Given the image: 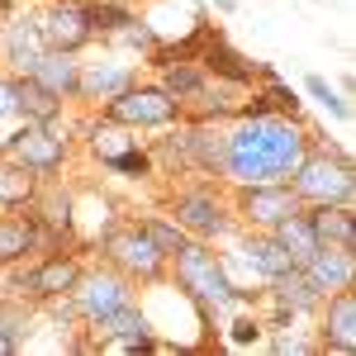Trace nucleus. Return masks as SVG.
Instances as JSON below:
<instances>
[{"instance_id":"nucleus-1","label":"nucleus","mask_w":356,"mask_h":356,"mask_svg":"<svg viewBox=\"0 0 356 356\" xmlns=\"http://www.w3.org/2000/svg\"><path fill=\"white\" fill-rule=\"evenodd\" d=\"M304 162V138L290 124H275V119H252L247 129L228 134L223 143V171L243 186H271L280 176H290Z\"/></svg>"},{"instance_id":"nucleus-2","label":"nucleus","mask_w":356,"mask_h":356,"mask_svg":"<svg viewBox=\"0 0 356 356\" xmlns=\"http://www.w3.org/2000/svg\"><path fill=\"white\" fill-rule=\"evenodd\" d=\"M171 257H176V275H181V285H186L200 304H228V300H238V290L228 285L223 266L209 257V252H204V247L181 243Z\"/></svg>"},{"instance_id":"nucleus-3","label":"nucleus","mask_w":356,"mask_h":356,"mask_svg":"<svg viewBox=\"0 0 356 356\" xmlns=\"http://www.w3.org/2000/svg\"><path fill=\"white\" fill-rule=\"evenodd\" d=\"M295 195L314 204H342L352 200V166L342 157H304L295 171Z\"/></svg>"},{"instance_id":"nucleus-4","label":"nucleus","mask_w":356,"mask_h":356,"mask_svg":"<svg viewBox=\"0 0 356 356\" xmlns=\"http://www.w3.org/2000/svg\"><path fill=\"white\" fill-rule=\"evenodd\" d=\"M105 114L114 124H166L176 114V100L166 90H119Z\"/></svg>"},{"instance_id":"nucleus-5","label":"nucleus","mask_w":356,"mask_h":356,"mask_svg":"<svg viewBox=\"0 0 356 356\" xmlns=\"http://www.w3.org/2000/svg\"><path fill=\"white\" fill-rule=\"evenodd\" d=\"M304 275L314 280V290H318V295H328V290H347V285H352V275H356L352 247L318 243V252L304 261Z\"/></svg>"},{"instance_id":"nucleus-6","label":"nucleus","mask_w":356,"mask_h":356,"mask_svg":"<svg viewBox=\"0 0 356 356\" xmlns=\"http://www.w3.org/2000/svg\"><path fill=\"white\" fill-rule=\"evenodd\" d=\"M76 304H81V314L90 318H105L114 309H124L129 304V285L119 280V275H76Z\"/></svg>"},{"instance_id":"nucleus-7","label":"nucleus","mask_w":356,"mask_h":356,"mask_svg":"<svg viewBox=\"0 0 356 356\" xmlns=\"http://www.w3.org/2000/svg\"><path fill=\"white\" fill-rule=\"evenodd\" d=\"M110 257L134 275H157L162 271V252L147 238V228H129V233H114L110 238Z\"/></svg>"},{"instance_id":"nucleus-8","label":"nucleus","mask_w":356,"mask_h":356,"mask_svg":"<svg viewBox=\"0 0 356 356\" xmlns=\"http://www.w3.org/2000/svg\"><path fill=\"white\" fill-rule=\"evenodd\" d=\"M38 33H43V43L53 53H72V48H81L86 38H90V15L76 10V5H57L53 15L38 24Z\"/></svg>"},{"instance_id":"nucleus-9","label":"nucleus","mask_w":356,"mask_h":356,"mask_svg":"<svg viewBox=\"0 0 356 356\" xmlns=\"http://www.w3.org/2000/svg\"><path fill=\"white\" fill-rule=\"evenodd\" d=\"M243 209H247V219H257V223H280L285 214H295L300 209V195L295 191H285V186H252V191L243 195Z\"/></svg>"},{"instance_id":"nucleus-10","label":"nucleus","mask_w":356,"mask_h":356,"mask_svg":"<svg viewBox=\"0 0 356 356\" xmlns=\"http://www.w3.org/2000/svg\"><path fill=\"white\" fill-rule=\"evenodd\" d=\"M10 152L29 171H53V166H62V138H53L48 129H24L10 138Z\"/></svg>"},{"instance_id":"nucleus-11","label":"nucleus","mask_w":356,"mask_h":356,"mask_svg":"<svg viewBox=\"0 0 356 356\" xmlns=\"http://www.w3.org/2000/svg\"><path fill=\"white\" fill-rule=\"evenodd\" d=\"M328 342L337 347V352H356V295H352V285H347V290H332Z\"/></svg>"},{"instance_id":"nucleus-12","label":"nucleus","mask_w":356,"mask_h":356,"mask_svg":"<svg viewBox=\"0 0 356 356\" xmlns=\"http://www.w3.org/2000/svg\"><path fill=\"white\" fill-rule=\"evenodd\" d=\"M309 228H314V238H318V243L352 247V252H356V223H352L347 209H337V204H318V209L309 214Z\"/></svg>"},{"instance_id":"nucleus-13","label":"nucleus","mask_w":356,"mask_h":356,"mask_svg":"<svg viewBox=\"0 0 356 356\" xmlns=\"http://www.w3.org/2000/svg\"><path fill=\"white\" fill-rule=\"evenodd\" d=\"M29 76L43 86V90H53V95H67V90H76V62H67V53H43L33 67H29Z\"/></svg>"},{"instance_id":"nucleus-14","label":"nucleus","mask_w":356,"mask_h":356,"mask_svg":"<svg viewBox=\"0 0 356 356\" xmlns=\"http://www.w3.org/2000/svg\"><path fill=\"white\" fill-rule=\"evenodd\" d=\"M275 238H280V247L295 257V266H304V261L318 252V238H314V228H309V214H300V209L275 223Z\"/></svg>"},{"instance_id":"nucleus-15","label":"nucleus","mask_w":356,"mask_h":356,"mask_svg":"<svg viewBox=\"0 0 356 356\" xmlns=\"http://www.w3.org/2000/svg\"><path fill=\"white\" fill-rule=\"evenodd\" d=\"M143 328H147V323H143V314H134L129 304L100 318V332L110 337V347H152V342H147V332H143Z\"/></svg>"},{"instance_id":"nucleus-16","label":"nucleus","mask_w":356,"mask_h":356,"mask_svg":"<svg viewBox=\"0 0 356 356\" xmlns=\"http://www.w3.org/2000/svg\"><path fill=\"white\" fill-rule=\"evenodd\" d=\"M176 223H186L195 233H223V214L209 195H181L176 200Z\"/></svg>"},{"instance_id":"nucleus-17","label":"nucleus","mask_w":356,"mask_h":356,"mask_svg":"<svg viewBox=\"0 0 356 356\" xmlns=\"http://www.w3.org/2000/svg\"><path fill=\"white\" fill-rule=\"evenodd\" d=\"M275 295L290 304V309H314V304H318V290H314V280L304 275V266H290V271L275 275Z\"/></svg>"},{"instance_id":"nucleus-18","label":"nucleus","mask_w":356,"mask_h":356,"mask_svg":"<svg viewBox=\"0 0 356 356\" xmlns=\"http://www.w3.org/2000/svg\"><path fill=\"white\" fill-rule=\"evenodd\" d=\"M76 261H62V257H57V261H48V266H38V271L29 275V285H33V290H38V295H67V290H72V285H76Z\"/></svg>"},{"instance_id":"nucleus-19","label":"nucleus","mask_w":356,"mask_h":356,"mask_svg":"<svg viewBox=\"0 0 356 356\" xmlns=\"http://www.w3.org/2000/svg\"><path fill=\"white\" fill-rule=\"evenodd\" d=\"M38 238L33 219H0V261H19Z\"/></svg>"},{"instance_id":"nucleus-20","label":"nucleus","mask_w":356,"mask_h":356,"mask_svg":"<svg viewBox=\"0 0 356 356\" xmlns=\"http://www.w3.org/2000/svg\"><path fill=\"white\" fill-rule=\"evenodd\" d=\"M204 67H209V72H219V76H228V81H252V72H257L247 57H238L233 48H228V43H219V38L209 43V53H204Z\"/></svg>"},{"instance_id":"nucleus-21","label":"nucleus","mask_w":356,"mask_h":356,"mask_svg":"<svg viewBox=\"0 0 356 356\" xmlns=\"http://www.w3.org/2000/svg\"><path fill=\"white\" fill-rule=\"evenodd\" d=\"M19 110H24L29 119H38V124H48V119L57 114V95L43 90L33 76H24V81H19Z\"/></svg>"},{"instance_id":"nucleus-22","label":"nucleus","mask_w":356,"mask_h":356,"mask_svg":"<svg viewBox=\"0 0 356 356\" xmlns=\"http://www.w3.org/2000/svg\"><path fill=\"white\" fill-rule=\"evenodd\" d=\"M247 252H252V261L271 275V280H275L280 271H290V266H295V257L280 247V238H252V247H247Z\"/></svg>"},{"instance_id":"nucleus-23","label":"nucleus","mask_w":356,"mask_h":356,"mask_svg":"<svg viewBox=\"0 0 356 356\" xmlns=\"http://www.w3.org/2000/svg\"><path fill=\"white\" fill-rule=\"evenodd\" d=\"M29 166H0V204H24L33 195V176H24Z\"/></svg>"},{"instance_id":"nucleus-24","label":"nucleus","mask_w":356,"mask_h":356,"mask_svg":"<svg viewBox=\"0 0 356 356\" xmlns=\"http://www.w3.org/2000/svg\"><path fill=\"white\" fill-rule=\"evenodd\" d=\"M223 143H228V138L209 134V129H195V134L186 138V152H191L200 166H223Z\"/></svg>"},{"instance_id":"nucleus-25","label":"nucleus","mask_w":356,"mask_h":356,"mask_svg":"<svg viewBox=\"0 0 356 356\" xmlns=\"http://www.w3.org/2000/svg\"><path fill=\"white\" fill-rule=\"evenodd\" d=\"M10 57H15V62H19V67H33V62H38V57H43V33H38V29H15V33H10Z\"/></svg>"},{"instance_id":"nucleus-26","label":"nucleus","mask_w":356,"mask_h":356,"mask_svg":"<svg viewBox=\"0 0 356 356\" xmlns=\"http://www.w3.org/2000/svg\"><path fill=\"white\" fill-rule=\"evenodd\" d=\"M76 90H124V72L119 67H95L90 76L76 81Z\"/></svg>"},{"instance_id":"nucleus-27","label":"nucleus","mask_w":356,"mask_h":356,"mask_svg":"<svg viewBox=\"0 0 356 356\" xmlns=\"http://www.w3.org/2000/svg\"><path fill=\"white\" fill-rule=\"evenodd\" d=\"M147 238L157 243V252H162V257L186 243V238H181V228H171V223H147Z\"/></svg>"},{"instance_id":"nucleus-28","label":"nucleus","mask_w":356,"mask_h":356,"mask_svg":"<svg viewBox=\"0 0 356 356\" xmlns=\"http://www.w3.org/2000/svg\"><path fill=\"white\" fill-rule=\"evenodd\" d=\"M86 15H90V24H100V29L134 24V19H129V10H119V5H95V10H86Z\"/></svg>"},{"instance_id":"nucleus-29","label":"nucleus","mask_w":356,"mask_h":356,"mask_svg":"<svg viewBox=\"0 0 356 356\" xmlns=\"http://www.w3.org/2000/svg\"><path fill=\"white\" fill-rule=\"evenodd\" d=\"M0 114H19V81H0Z\"/></svg>"},{"instance_id":"nucleus-30","label":"nucleus","mask_w":356,"mask_h":356,"mask_svg":"<svg viewBox=\"0 0 356 356\" xmlns=\"http://www.w3.org/2000/svg\"><path fill=\"white\" fill-rule=\"evenodd\" d=\"M309 90H314L323 105H332L337 114H347V105H342V100H332V90H328V81H323V76H309Z\"/></svg>"},{"instance_id":"nucleus-31","label":"nucleus","mask_w":356,"mask_h":356,"mask_svg":"<svg viewBox=\"0 0 356 356\" xmlns=\"http://www.w3.org/2000/svg\"><path fill=\"white\" fill-rule=\"evenodd\" d=\"M110 162L119 166V171H138V176L147 171V157H143V152H119V157H110Z\"/></svg>"},{"instance_id":"nucleus-32","label":"nucleus","mask_w":356,"mask_h":356,"mask_svg":"<svg viewBox=\"0 0 356 356\" xmlns=\"http://www.w3.org/2000/svg\"><path fill=\"white\" fill-rule=\"evenodd\" d=\"M266 100H271V110H290V114H295V105H300V100H295V90H285V86H271V95H266Z\"/></svg>"},{"instance_id":"nucleus-33","label":"nucleus","mask_w":356,"mask_h":356,"mask_svg":"<svg viewBox=\"0 0 356 356\" xmlns=\"http://www.w3.org/2000/svg\"><path fill=\"white\" fill-rule=\"evenodd\" d=\"M233 342H257V323H252V318H238V323H233Z\"/></svg>"},{"instance_id":"nucleus-34","label":"nucleus","mask_w":356,"mask_h":356,"mask_svg":"<svg viewBox=\"0 0 356 356\" xmlns=\"http://www.w3.org/2000/svg\"><path fill=\"white\" fill-rule=\"evenodd\" d=\"M5 352H15V337H5V332H0V356Z\"/></svg>"}]
</instances>
